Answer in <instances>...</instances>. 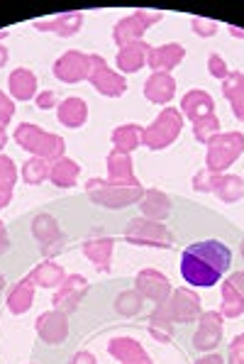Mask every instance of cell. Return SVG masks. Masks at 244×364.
<instances>
[{"label": "cell", "instance_id": "ab89813d", "mask_svg": "<svg viewBox=\"0 0 244 364\" xmlns=\"http://www.w3.org/2000/svg\"><path fill=\"white\" fill-rule=\"evenodd\" d=\"M191 27H193V32H196L198 37H213L215 32H218V22L215 20H205V18H193L191 20Z\"/></svg>", "mask_w": 244, "mask_h": 364}, {"label": "cell", "instance_id": "4fadbf2b", "mask_svg": "<svg viewBox=\"0 0 244 364\" xmlns=\"http://www.w3.org/2000/svg\"><path fill=\"white\" fill-rule=\"evenodd\" d=\"M88 279L81 277V274H66V279L61 282V287L57 289V294H54L52 304L57 311H64L66 316L74 311H79L81 301L86 299L88 294Z\"/></svg>", "mask_w": 244, "mask_h": 364}, {"label": "cell", "instance_id": "277c9868", "mask_svg": "<svg viewBox=\"0 0 244 364\" xmlns=\"http://www.w3.org/2000/svg\"><path fill=\"white\" fill-rule=\"evenodd\" d=\"M183 130V115L179 108H164L152 125L142 127V144L152 152H162L179 139Z\"/></svg>", "mask_w": 244, "mask_h": 364}, {"label": "cell", "instance_id": "f1b7e54d", "mask_svg": "<svg viewBox=\"0 0 244 364\" xmlns=\"http://www.w3.org/2000/svg\"><path fill=\"white\" fill-rule=\"evenodd\" d=\"M174 326L176 323L171 321V316L166 313V308L164 306H157L152 313H149V318H147V330H149V335H152L157 343H171L174 340Z\"/></svg>", "mask_w": 244, "mask_h": 364}, {"label": "cell", "instance_id": "f546056e", "mask_svg": "<svg viewBox=\"0 0 244 364\" xmlns=\"http://www.w3.org/2000/svg\"><path fill=\"white\" fill-rule=\"evenodd\" d=\"M27 277L35 282V287H40V289H59L61 287V282L66 279V274H64V267H59L57 262H42V264H37L35 269H32Z\"/></svg>", "mask_w": 244, "mask_h": 364}, {"label": "cell", "instance_id": "7bdbcfd3", "mask_svg": "<svg viewBox=\"0 0 244 364\" xmlns=\"http://www.w3.org/2000/svg\"><path fill=\"white\" fill-rule=\"evenodd\" d=\"M13 115H15V103H13V98L10 96H5L3 91H0V125H8L10 120H13Z\"/></svg>", "mask_w": 244, "mask_h": 364}, {"label": "cell", "instance_id": "30bf717a", "mask_svg": "<svg viewBox=\"0 0 244 364\" xmlns=\"http://www.w3.org/2000/svg\"><path fill=\"white\" fill-rule=\"evenodd\" d=\"M32 235H35V240L42 245L44 257L59 255L66 245V237H64V232H61L57 218L49 215V213H40V215L32 220Z\"/></svg>", "mask_w": 244, "mask_h": 364}, {"label": "cell", "instance_id": "cb8c5ba5", "mask_svg": "<svg viewBox=\"0 0 244 364\" xmlns=\"http://www.w3.org/2000/svg\"><path fill=\"white\" fill-rule=\"evenodd\" d=\"M176 96V81L171 74H152L144 83V98L149 103H157V105H166L171 103Z\"/></svg>", "mask_w": 244, "mask_h": 364}, {"label": "cell", "instance_id": "816d5d0a", "mask_svg": "<svg viewBox=\"0 0 244 364\" xmlns=\"http://www.w3.org/2000/svg\"><path fill=\"white\" fill-rule=\"evenodd\" d=\"M8 59H10V54H8V49L0 44V69H3L5 64H8Z\"/></svg>", "mask_w": 244, "mask_h": 364}, {"label": "cell", "instance_id": "7402d4cb", "mask_svg": "<svg viewBox=\"0 0 244 364\" xmlns=\"http://www.w3.org/2000/svg\"><path fill=\"white\" fill-rule=\"evenodd\" d=\"M83 25V13L71 10V13H61L52 20H35V27L42 32H54L59 37H74Z\"/></svg>", "mask_w": 244, "mask_h": 364}, {"label": "cell", "instance_id": "83f0119b", "mask_svg": "<svg viewBox=\"0 0 244 364\" xmlns=\"http://www.w3.org/2000/svg\"><path fill=\"white\" fill-rule=\"evenodd\" d=\"M79 173H81V166L76 164L74 159L61 156V159L52 161V166H49V181L57 188H74L76 181H79Z\"/></svg>", "mask_w": 244, "mask_h": 364}, {"label": "cell", "instance_id": "9f6ffc18", "mask_svg": "<svg viewBox=\"0 0 244 364\" xmlns=\"http://www.w3.org/2000/svg\"><path fill=\"white\" fill-rule=\"evenodd\" d=\"M8 35H10L8 30H0V39H5V37H8Z\"/></svg>", "mask_w": 244, "mask_h": 364}, {"label": "cell", "instance_id": "8d00e7d4", "mask_svg": "<svg viewBox=\"0 0 244 364\" xmlns=\"http://www.w3.org/2000/svg\"><path fill=\"white\" fill-rule=\"evenodd\" d=\"M240 93H244V74L242 71H230V76L223 81V96L227 100L237 98Z\"/></svg>", "mask_w": 244, "mask_h": 364}, {"label": "cell", "instance_id": "603a6c76", "mask_svg": "<svg viewBox=\"0 0 244 364\" xmlns=\"http://www.w3.org/2000/svg\"><path fill=\"white\" fill-rule=\"evenodd\" d=\"M140 210H142V218L164 223L166 218L171 215V198L164 191H159V188H144Z\"/></svg>", "mask_w": 244, "mask_h": 364}, {"label": "cell", "instance_id": "e575fe53", "mask_svg": "<svg viewBox=\"0 0 244 364\" xmlns=\"http://www.w3.org/2000/svg\"><path fill=\"white\" fill-rule=\"evenodd\" d=\"M142 306H144V299L137 289H127L115 299V311L120 313L122 318H135L142 313Z\"/></svg>", "mask_w": 244, "mask_h": 364}, {"label": "cell", "instance_id": "f5cc1de1", "mask_svg": "<svg viewBox=\"0 0 244 364\" xmlns=\"http://www.w3.org/2000/svg\"><path fill=\"white\" fill-rule=\"evenodd\" d=\"M5 144H8V132H5V127L0 125V152L5 149Z\"/></svg>", "mask_w": 244, "mask_h": 364}, {"label": "cell", "instance_id": "11a10c76", "mask_svg": "<svg viewBox=\"0 0 244 364\" xmlns=\"http://www.w3.org/2000/svg\"><path fill=\"white\" fill-rule=\"evenodd\" d=\"M3 289H5V279H3V274H0V294H3Z\"/></svg>", "mask_w": 244, "mask_h": 364}, {"label": "cell", "instance_id": "db71d44e", "mask_svg": "<svg viewBox=\"0 0 244 364\" xmlns=\"http://www.w3.org/2000/svg\"><path fill=\"white\" fill-rule=\"evenodd\" d=\"M227 30H230V35H232V37H240V39H244V30H240V27L230 25V27H227Z\"/></svg>", "mask_w": 244, "mask_h": 364}, {"label": "cell", "instance_id": "1f68e13d", "mask_svg": "<svg viewBox=\"0 0 244 364\" xmlns=\"http://www.w3.org/2000/svg\"><path fill=\"white\" fill-rule=\"evenodd\" d=\"M110 139H113L115 149H120V152H125V154H132L142 144V127L135 125V122H127V125L115 127Z\"/></svg>", "mask_w": 244, "mask_h": 364}, {"label": "cell", "instance_id": "d6a6232c", "mask_svg": "<svg viewBox=\"0 0 244 364\" xmlns=\"http://www.w3.org/2000/svg\"><path fill=\"white\" fill-rule=\"evenodd\" d=\"M223 304H220V316L223 318H240L244 313V296L232 287L230 282H223Z\"/></svg>", "mask_w": 244, "mask_h": 364}, {"label": "cell", "instance_id": "7c38bea8", "mask_svg": "<svg viewBox=\"0 0 244 364\" xmlns=\"http://www.w3.org/2000/svg\"><path fill=\"white\" fill-rule=\"evenodd\" d=\"M52 71H54V76L64 83L88 81V74H91V54H83L79 49L64 52L57 61H54Z\"/></svg>", "mask_w": 244, "mask_h": 364}, {"label": "cell", "instance_id": "5b68a950", "mask_svg": "<svg viewBox=\"0 0 244 364\" xmlns=\"http://www.w3.org/2000/svg\"><path fill=\"white\" fill-rule=\"evenodd\" d=\"M244 152V132H220L208 142L205 169L213 173H225Z\"/></svg>", "mask_w": 244, "mask_h": 364}, {"label": "cell", "instance_id": "681fc988", "mask_svg": "<svg viewBox=\"0 0 244 364\" xmlns=\"http://www.w3.org/2000/svg\"><path fill=\"white\" fill-rule=\"evenodd\" d=\"M227 282H230L232 287H235V289L240 291V294L244 296V272H235L230 279H227Z\"/></svg>", "mask_w": 244, "mask_h": 364}, {"label": "cell", "instance_id": "f907efd6", "mask_svg": "<svg viewBox=\"0 0 244 364\" xmlns=\"http://www.w3.org/2000/svg\"><path fill=\"white\" fill-rule=\"evenodd\" d=\"M13 200V188L10 186H0V210L5 208V205Z\"/></svg>", "mask_w": 244, "mask_h": 364}, {"label": "cell", "instance_id": "484cf974", "mask_svg": "<svg viewBox=\"0 0 244 364\" xmlns=\"http://www.w3.org/2000/svg\"><path fill=\"white\" fill-rule=\"evenodd\" d=\"M57 120L64 127H71V130H76V127H83L88 122V105H86V100L76 98V96L64 98L57 105Z\"/></svg>", "mask_w": 244, "mask_h": 364}, {"label": "cell", "instance_id": "6da1fadb", "mask_svg": "<svg viewBox=\"0 0 244 364\" xmlns=\"http://www.w3.org/2000/svg\"><path fill=\"white\" fill-rule=\"evenodd\" d=\"M232 264V250L220 240L193 242L181 255V277L196 289H210Z\"/></svg>", "mask_w": 244, "mask_h": 364}, {"label": "cell", "instance_id": "8992f818", "mask_svg": "<svg viewBox=\"0 0 244 364\" xmlns=\"http://www.w3.org/2000/svg\"><path fill=\"white\" fill-rule=\"evenodd\" d=\"M125 240L135 247L169 250L174 245V232L164 223L149 220V218H132L125 228Z\"/></svg>", "mask_w": 244, "mask_h": 364}, {"label": "cell", "instance_id": "e0dca14e", "mask_svg": "<svg viewBox=\"0 0 244 364\" xmlns=\"http://www.w3.org/2000/svg\"><path fill=\"white\" fill-rule=\"evenodd\" d=\"M108 355L115 357L120 364H154L152 357L147 355V350L142 347L140 340L127 338V335L110 340V343H108Z\"/></svg>", "mask_w": 244, "mask_h": 364}, {"label": "cell", "instance_id": "d6986e66", "mask_svg": "<svg viewBox=\"0 0 244 364\" xmlns=\"http://www.w3.org/2000/svg\"><path fill=\"white\" fill-rule=\"evenodd\" d=\"M108 181L115 183V186H142L140 178L135 176V169H132V156L120 152V149H113L108 154Z\"/></svg>", "mask_w": 244, "mask_h": 364}, {"label": "cell", "instance_id": "9c48e42d", "mask_svg": "<svg viewBox=\"0 0 244 364\" xmlns=\"http://www.w3.org/2000/svg\"><path fill=\"white\" fill-rule=\"evenodd\" d=\"M201 296L196 294L193 289H174L169 296V301L164 304L166 313L171 316L174 323H196L201 318L203 308H201Z\"/></svg>", "mask_w": 244, "mask_h": 364}, {"label": "cell", "instance_id": "5bb4252c", "mask_svg": "<svg viewBox=\"0 0 244 364\" xmlns=\"http://www.w3.org/2000/svg\"><path fill=\"white\" fill-rule=\"evenodd\" d=\"M135 289L142 294L144 301H154L157 306H164L171 296V282L169 277L157 269H142L135 277Z\"/></svg>", "mask_w": 244, "mask_h": 364}, {"label": "cell", "instance_id": "52a82bcc", "mask_svg": "<svg viewBox=\"0 0 244 364\" xmlns=\"http://www.w3.org/2000/svg\"><path fill=\"white\" fill-rule=\"evenodd\" d=\"M162 20H164V13H154V10H135L132 15H127V18L115 22V27H113L115 44L122 49L132 42H140V39L144 37V32Z\"/></svg>", "mask_w": 244, "mask_h": 364}, {"label": "cell", "instance_id": "7dc6e473", "mask_svg": "<svg viewBox=\"0 0 244 364\" xmlns=\"http://www.w3.org/2000/svg\"><path fill=\"white\" fill-rule=\"evenodd\" d=\"M8 250H10V235H8V228H5V223L0 220V257H3Z\"/></svg>", "mask_w": 244, "mask_h": 364}, {"label": "cell", "instance_id": "6f0895ef", "mask_svg": "<svg viewBox=\"0 0 244 364\" xmlns=\"http://www.w3.org/2000/svg\"><path fill=\"white\" fill-rule=\"evenodd\" d=\"M240 255H242V259H244V240H242V245H240Z\"/></svg>", "mask_w": 244, "mask_h": 364}, {"label": "cell", "instance_id": "ba28073f", "mask_svg": "<svg viewBox=\"0 0 244 364\" xmlns=\"http://www.w3.org/2000/svg\"><path fill=\"white\" fill-rule=\"evenodd\" d=\"M88 81L105 98H122L127 91L125 76L110 69L101 54H91V74H88Z\"/></svg>", "mask_w": 244, "mask_h": 364}, {"label": "cell", "instance_id": "c3c4849f", "mask_svg": "<svg viewBox=\"0 0 244 364\" xmlns=\"http://www.w3.org/2000/svg\"><path fill=\"white\" fill-rule=\"evenodd\" d=\"M193 364H225L223 360V355H215V352H208V355H203V357H198Z\"/></svg>", "mask_w": 244, "mask_h": 364}, {"label": "cell", "instance_id": "9a60e30c", "mask_svg": "<svg viewBox=\"0 0 244 364\" xmlns=\"http://www.w3.org/2000/svg\"><path fill=\"white\" fill-rule=\"evenodd\" d=\"M35 330L44 345H61L69 338V316L64 311H44L35 321Z\"/></svg>", "mask_w": 244, "mask_h": 364}, {"label": "cell", "instance_id": "2e32d148", "mask_svg": "<svg viewBox=\"0 0 244 364\" xmlns=\"http://www.w3.org/2000/svg\"><path fill=\"white\" fill-rule=\"evenodd\" d=\"M113 247H115L113 237H108V235H103V232L91 235V237L83 240V245H81L83 255L96 264V269L101 274H110V269H113Z\"/></svg>", "mask_w": 244, "mask_h": 364}, {"label": "cell", "instance_id": "4dcf8cb0", "mask_svg": "<svg viewBox=\"0 0 244 364\" xmlns=\"http://www.w3.org/2000/svg\"><path fill=\"white\" fill-rule=\"evenodd\" d=\"M213 193L218 196L223 203H237L244 196V178L237 176V173H218Z\"/></svg>", "mask_w": 244, "mask_h": 364}, {"label": "cell", "instance_id": "b9f144b4", "mask_svg": "<svg viewBox=\"0 0 244 364\" xmlns=\"http://www.w3.org/2000/svg\"><path fill=\"white\" fill-rule=\"evenodd\" d=\"M225 364H244V333L237 335L230 343V352H227Z\"/></svg>", "mask_w": 244, "mask_h": 364}, {"label": "cell", "instance_id": "f6af8a7d", "mask_svg": "<svg viewBox=\"0 0 244 364\" xmlns=\"http://www.w3.org/2000/svg\"><path fill=\"white\" fill-rule=\"evenodd\" d=\"M230 108H232V115L244 122V93H240L237 98L230 100Z\"/></svg>", "mask_w": 244, "mask_h": 364}, {"label": "cell", "instance_id": "7a4b0ae2", "mask_svg": "<svg viewBox=\"0 0 244 364\" xmlns=\"http://www.w3.org/2000/svg\"><path fill=\"white\" fill-rule=\"evenodd\" d=\"M13 137L25 152H30L32 156H40V159H47L49 164L61 159V156H66L64 154L66 152L64 137L42 130V127L35 125V122H20V125L15 127Z\"/></svg>", "mask_w": 244, "mask_h": 364}, {"label": "cell", "instance_id": "f35d334b", "mask_svg": "<svg viewBox=\"0 0 244 364\" xmlns=\"http://www.w3.org/2000/svg\"><path fill=\"white\" fill-rule=\"evenodd\" d=\"M215 178H218V173H213L208 169H201L196 176H193V188H196L198 193H213Z\"/></svg>", "mask_w": 244, "mask_h": 364}, {"label": "cell", "instance_id": "836d02e7", "mask_svg": "<svg viewBox=\"0 0 244 364\" xmlns=\"http://www.w3.org/2000/svg\"><path fill=\"white\" fill-rule=\"evenodd\" d=\"M49 161L47 159H40V156H32V159L25 161V166H22L20 176L22 181L27 183V186H40L49 178Z\"/></svg>", "mask_w": 244, "mask_h": 364}, {"label": "cell", "instance_id": "60d3db41", "mask_svg": "<svg viewBox=\"0 0 244 364\" xmlns=\"http://www.w3.org/2000/svg\"><path fill=\"white\" fill-rule=\"evenodd\" d=\"M208 71H210V76L218 78V81H225V78L230 76L225 59L220 57V54H210V59H208Z\"/></svg>", "mask_w": 244, "mask_h": 364}, {"label": "cell", "instance_id": "ac0fdd59", "mask_svg": "<svg viewBox=\"0 0 244 364\" xmlns=\"http://www.w3.org/2000/svg\"><path fill=\"white\" fill-rule=\"evenodd\" d=\"M183 59H186V47L176 42H169V44H162V47H152L147 64L154 74H169V71L176 69Z\"/></svg>", "mask_w": 244, "mask_h": 364}, {"label": "cell", "instance_id": "8fae6325", "mask_svg": "<svg viewBox=\"0 0 244 364\" xmlns=\"http://www.w3.org/2000/svg\"><path fill=\"white\" fill-rule=\"evenodd\" d=\"M223 321L225 318L220 316V311H203L201 318H198V328H196V335H193V347H196L198 352H213L215 347L220 345V340H223Z\"/></svg>", "mask_w": 244, "mask_h": 364}, {"label": "cell", "instance_id": "44dd1931", "mask_svg": "<svg viewBox=\"0 0 244 364\" xmlns=\"http://www.w3.org/2000/svg\"><path fill=\"white\" fill-rule=\"evenodd\" d=\"M149 52H152V47H149L144 39L127 44V47H122L120 52H118V57H115L118 71H122V74H135V71H140L142 66L147 64Z\"/></svg>", "mask_w": 244, "mask_h": 364}, {"label": "cell", "instance_id": "ee69618b", "mask_svg": "<svg viewBox=\"0 0 244 364\" xmlns=\"http://www.w3.org/2000/svg\"><path fill=\"white\" fill-rule=\"evenodd\" d=\"M35 103H37V108L40 110H49V108H54L57 105V93L54 91H40L37 93V98H35Z\"/></svg>", "mask_w": 244, "mask_h": 364}, {"label": "cell", "instance_id": "4316f807", "mask_svg": "<svg viewBox=\"0 0 244 364\" xmlns=\"http://www.w3.org/2000/svg\"><path fill=\"white\" fill-rule=\"evenodd\" d=\"M35 282H32L30 277L20 279L18 284H15L13 289H10L8 299H5V306H8V311L13 313V316H22V313H27L35 304Z\"/></svg>", "mask_w": 244, "mask_h": 364}, {"label": "cell", "instance_id": "bcb514c9", "mask_svg": "<svg viewBox=\"0 0 244 364\" xmlns=\"http://www.w3.org/2000/svg\"><path fill=\"white\" fill-rule=\"evenodd\" d=\"M69 364H98V360L88 350H81V352H76V355L71 357Z\"/></svg>", "mask_w": 244, "mask_h": 364}, {"label": "cell", "instance_id": "74e56055", "mask_svg": "<svg viewBox=\"0 0 244 364\" xmlns=\"http://www.w3.org/2000/svg\"><path fill=\"white\" fill-rule=\"evenodd\" d=\"M18 166H15V161L10 159L8 154H0V186H15V181H18Z\"/></svg>", "mask_w": 244, "mask_h": 364}, {"label": "cell", "instance_id": "d590c367", "mask_svg": "<svg viewBox=\"0 0 244 364\" xmlns=\"http://www.w3.org/2000/svg\"><path fill=\"white\" fill-rule=\"evenodd\" d=\"M215 134H220V120L215 113L205 115V117H201V120L193 122V137H196L201 144H208Z\"/></svg>", "mask_w": 244, "mask_h": 364}, {"label": "cell", "instance_id": "d4e9b609", "mask_svg": "<svg viewBox=\"0 0 244 364\" xmlns=\"http://www.w3.org/2000/svg\"><path fill=\"white\" fill-rule=\"evenodd\" d=\"M8 88H10V96L15 100H22V103H27V100H35L37 98V76L32 69H25V66H20V69H15L13 74L8 78Z\"/></svg>", "mask_w": 244, "mask_h": 364}, {"label": "cell", "instance_id": "3957f363", "mask_svg": "<svg viewBox=\"0 0 244 364\" xmlns=\"http://www.w3.org/2000/svg\"><path fill=\"white\" fill-rule=\"evenodd\" d=\"M86 193L93 203L103 205V208H110V210H120V208H127V205L140 203L144 188L142 186H115L108 178H88Z\"/></svg>", "mask_w": 244, "mask_h": 364}, {"label": "cell", "instance_id": "ffe728a7", "mask_svg": "<svg viewBox=\"0 0 244 364\" xmlns=\"http://www.w3.org/2000/svg\"><path fill=\"white\" fill-rule=\"evenodd\" d=\"M181 115H183V120H191V122H196V120H201V117L205 115H213L215 113V100L213 96H210L208 91H201V88H193V91H188L186 96L181 98Z\"/></svg>", "mask_w": 244, "mask_h": 364}]
</instances>
